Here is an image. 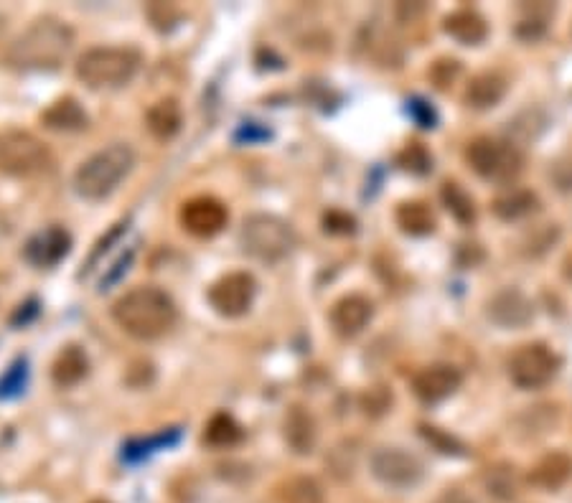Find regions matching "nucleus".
I'll return each mask as SVG.
<instances>
[{
	"label": "nucleus",
	"mask_w": 572,
	"mask_h": 503,
	"mask_svg": "<svg viewBox=\"0 0 572 503\" xmlns=\"http://www.w3.org/2000/svg\"><path fill=\"white\" fill-rule=\"evenodd\" d=\"M280 503H326V491L311 476H293L278 486Z\"/></svg>",
	"instance_id": "bb28decb"
},
{
	"label": "nucleus",
	"mask_w": 572,
	"mask_h": 503,
	"mask_svg": "<svg viewBox=\"0 0 572 503\" xmlns=\"http://www.w3.org/2000/svg\"><path fill=\"white\" fill-rule=\"evenodd\" d=\"M443 31L456 39L458 44L466 46H478L481 41L489 36V26L476 11H468V8H461V11H453L450 16H445L443 21Z\"/></svg>",
	"instance_id": "6ab92c4d"
},
{
	"label": "nucleus",
	"mask_w": 572,
	"mask_h": 503,
	"mask_svg": "<svg viewBox=\"0 0 572 503\" xmlns=\"http://www.w3.org/2000/svg\"><path fill=\"white\" fill-rule=\"evenodd\" d=\"M145 13H148L150 21L156 23V28H171L173 21H178V8L171 3L168 6L166 3H150Z\"/></svg>",
	"instance_id": "473e14b6"
},
{
	"label": "nucleus",
	"mask_w": 572,
	"mask_h": 503,
	"mask_svg": "<svg viewBox=\"0 0 572 503\" xmlns=\"http://www.w3.org/2000/svg\"><path fill=\"white\" fill-rule=\"evenodd\" d=\"M239 244L247 255L262 262H278L295 244V232L288 222L273 214H252L242 222Z\"/></svg>",
	"instance_id": "39448f33"
},
{
	"label": "nucleus",
	"mask_w": 572,
	"mask_h": 503,
	"mask_svg": "<svg viewBox=\"0 0 572 503\" xmlns=\"http://www.w3.org/2000/svg\"><path fill=\"white\" fill-rule=\"evenodd\" d=\"M257 295V282L250 272H227L209 288V305L224 318L245 316Z\"/></svg>",
	"instance_id": "9d476101"
},
{
	"label": "nucleus",
	"mask_w": 572,
	"mask_h": 503,
	"mask_svg": "<svg viewBox=\"0 0 572 503\" xmlns=\"http://www.w3.org/2000/svg\"><path fill=\"white\" fill-rule=\"evenodd\" d=\"M506 94V77L499 72H478L466 84V94L463 100L471 110H489L496 107Z\"/></svg>",
	"instance_id": "a211bd4d"
},
{
	"label": "nucleus",
	"mask_w": 572,
	"mask_h": 503,
	"mask_svg": "<svg viewBox=\"0 0 572 503\" xmlns=\"http://www.w3.org/2000/svg\"><path fill=\"white\" fill-rule=\"evenodd\" d=\"M239 440H242V427H239V422L234 420L232 415H227V412H217L212 420L206 422L204 443L209 445V448H232Z\"/></svg>",
	"instance_id": "cd10ccee"
},
{
	"label": "nucleus",
	"mask_w": 572,
	"mask_h": 503,
	"mask_svg": "<svg viewBox=\"0 0 572 503\" xmlns=\"http://www.w3.org/2000/svg\"><path fill=\"white\" fill-rule=\"evenodd\" d=\"M92 503H107V501H92Z\"/></svg>",
	"instance_id": "e433bc0d"
},
{
	"label": "nucleus",
	"mask_w": 572,
	"mask_h": 503,
	"mask_svg": "<svg viewBox=\"0 0 572 503\" xmlns=\"http://www.w3.org/2000/svg\"><path fill=\"white\" fill-rule=\"evenodd\" d=\"M484 313L504 331H522L534 321V303L519 288H501L486 300Z\"/></svg>",
	"instance_id": "9b49d317"
},
{
	"label": "nucleus",
	"mask_w": 572,
	"mask_h": 503,
	"mask_svg": "<svg viewBox=\"0 0 572 503\" xmlns=\"http://www.w3.org/2000/svg\"><path fill=\"white\" fill-rule=\"evenodd\" d=\"M44 125L56 133H77V130L87 128V112L82 110L74 97H64V100H56L49 110L44 112Z\"/></svg>",
	"instance_id": "5701e85b"
},
{
	"label": "nucleus",
	"mask_w": 572,
	"mask_h": 503,
	"mask_svg": "<svg viewBox=\"0 0 572 503\" xmlns=\"http://www.w3.org/2000/svg\"><path fill=\"white\" fill-rule=\"evenodd\" d=\"M51 150L44 140L26 130L0 133V173L11 178H31L51 168Z\"/></svg>",
	"instance_id": "0eeeda50"
},
{
	"label": "nucleus",
	"mask_w": 572,
	"mask_h": 503,
	"mask_svg": "<svg viewBox=\"0 0 572 503\" xmlns=\"http://www.w3.org/2000/svg\"><path fill=\"white\" fill-rule=\"evenodd\" d=\"M466 161L476 176L494 183L514 181L524 168L522 150L511 140H499L491 135H481L468 143Z\"/></svg>",
	"instance_id": "423d86ee"
},
{
	"label": "nucleus",
	"mask_w": 572,
	"mask_h": 503,
	"mask_svg": "<svg viewBox=\"0 0 572 503\" xmlns=\"http://www.w3.org/2000/svg\"><path fill=\"white\" fill-rule=\"evenodd\" d=\"M560 239V229L555 227V224H542V227H537L534 232L527 234V242H524V255L527 257H539L545 255L547 249L552 247V244Z\"/></svg>",
	"instance_id": "c756f323"
},
{
	"label": "nucleus",
	"mask_w": 572,
	"mask_h": 503,
	"mask_svg": "<svg viewBox=\"0 0 572 503\" xmlns=\"http://www.w3.org/2000/svg\"><path fill=\"white\" fill-rule=\"evenodd\" d=\"M392 404V392H387L384 387H374L364 394V410L367 415H382V412L389 410Z\"/></svg>",
	"instance_id": "2f4dec72"
},
{
	"label": "nucleus",
	"mask_w": 572,
	"mask_h": 503,
	"mask_svg": "<svg viewBox=\"0 0 572 503\" xmlns=\"http://www.w3.org/2000/svg\"><path fill=\"white\" fill-rule=\"evenodd\" d=\"M74 46V31L62 18H36L8 49V64L21 72L59 69Z\"/></svg>",
	"instance_id": "f257e3e1"
},
{
	"label": "nucleus",
	"mask_w": 572,
	"mask_h": 503,
	"mask_svg": "<svg viewBox=\"0 0 572 503\" xmlns=\"http://www.w3.org/2000/svg\"><path fill=\"white\" fill-rule=\"evenodd\" d=\"M461 382L463 376L456 366L433 364L425 366V369H420L412 376V392H415V397L420 399V402L435 404L448 399L450 394L461 387Z\"/></svg>",
	"instance_id": "ddd939ff"
},
{
	"label": "nucleus",
	"mask_w": 572,
	"mask_h": 503,
	"mask_svg": "<svg viewBox=\"0 0 572 503\" xmlns=\"http://www.w3.org/2000/svg\"><path fill=\"white\" fill-rule=\"evenodd\" d=\"M395 216L402 232L412 234V237H425L435 229L433 211L423 201H405V204L397 206Z\"/></svg>",
	"instance_id": "a878e982"
},
{
	"label": "nucleus",
	"mask_w": 572,
	"mask_h": 503,
	"mask_svg": "<svg viewBox=\"0 0 572 503\" xmlns=\"http://www.w3.org/2000/svg\"><path fill=\"white\" fill-rule=\"evenodd\" d=\"M89 371V359L84 354V349L79 346H64L59 351V356L51 364V379H54L56 387H74L87 376Z\"/></svg>",
	"instance_id": "412c9836"
},
{
	"label": "nucleus",
	"mask_w": 572,
	"mask_h": 503,
	"mask_svg": "<svg viewBox=\"0 0 572 503\" xmlns=\"http://www.w3.org/2000/svg\"><path fill=\"white\" fill-rule=\"evenodd\" d=\"M181 227L189 234L199 239H209L214 234L222 232L229 222L227 206L219 199H212V196H196V199H189L184 206H181Z\"/></svg>",
	"instance_id": "f8f14e48"
},
{
	"label": "nucleus",
	"mask_w": 572,
	"mask_h": 503,
	"mask_svg": "<svg viewBox=\"0 0 572 503\" xmlns=\"http://www.w3.org/2000/svg\"><path fill=\"white\" fill-rule=\"evenodd\" d=\"M135 166V153L130 145L115 143L89 155L74 173V191L87 201H102L128 178Z\"/></svg>",
	"instance_id": "7ed1b4c3"
},
{
	"label": "nucleus",
	"mask_w": 572,
	"mask_h": 503,
	"mask_svg": "<svg viewBox=\"0 0 572 503\" xmlns=\"http://www.w3.org/2000/svg\"><path fill=\"white\" fill-rule=\"evenodd\" d=\"M440 196H443V204L448 206V211L456 216L458 222L471 224L473 219H476V206H473V199L466 194V188L458 186L456 181L443 183V191H440Z\"/></svg>",
	"instance_id": "c85d7f7f"
},
{
	"label": "nucleus",
	"mask_w": 572,
	"mask_h": 503,
	"mask_svg": "<svg viewBox=\"0 0 572 503\" xmlns=\"http://www.w3.org/2000/svg\"><path fill=\"white\" fill-rule=\"evenodd\" d=\"M145 122H148V130L153 138L158 140H171L173 135L181 130V122H184V112H181V105L173 97H166V100H158L156 105L150 107L148 115H145Z\"/></svg>",
	"instance_id": "b1692460"
},
{
	"label": "nucleus",
	"mask_w": 572,
	"mask_h": 503,
	"mask_svg": "<svg viewBox=\"0 0 572 503\" xmlns=\"http://www.w3.org/2000/svg\"><path fill=\"white\" fill-rule=\"evenodd\" d=\"M545 28H547V23H545V18L542 16H529V18H524L522 23L517 26V34L522 36V39H539V36L545 34Z\"/></svg>",
	"instance_id": "f704fd0d"
},
{
	"label": "nucleus",
	"mask_w": 572,
	"mask_h": 503,
	"mask_svg": "<svg viewBox=\"0 0 572 503\" xmlns=\"http://www.w3.org/2000/svg\"><path fill=\"white\" fill-rule=\"evenodd\" d=\"M550 178L557 183L560 191H572V158L557 161L555 166L550 168Z\"/></svg>",
	"instance_id": "72a5a7b5"
},
{
	"label": "nucleus",
	"mask_w": 572,
	"mask_h": 503,
	"mask_svg": "<svg viewBox=\"0 0 572 503\" xmlns=\"http://www.w3.org/2000/svg\"><path fill=\"white\" fill-rule=\"evenodd\" d=\"M112 318L128 336L138 341H156L176 326L178 310L166 290L145 285L133 288L117 300L112 305Z\"/></svg>",
	"instance_id": "f03ea898"
},
{
	"label": "nucleus",
	"mask_w": 572,
	"mask_h": 503,
	"mask_svg": "<svg viewBox=\"0 0 572 503\" xmlns=\"http://www.w3.org/2000/svg\"><path fill=\"white\" fill-rule=\"evenodd\" d=\"M140 61L133 46H95L79 56L77 77L92 89L123 87L138 74Z\"/></svg>",
	"instance_id": "20e7f679"
},
{
	"label": "nucleus",
	"mask_w": 572,
	"mask_h": 503,
	"mask_svg": "<svg viewBox=\"0 0 572 503\" xmlns=\"http://www.w3.org/2000/svg\"><path fill=\"white\" fill-rule=\"evenodd\" d=\"M484 488L499 501H514L519 496V473L511 463H494L484 470Z\"/></svg>",
	"instance_id": "393cba45"
},
{
	"label": "nucleus",
	"mask_w": 572,
	"mask_h": 503,
	"mask_svg": "<svg viewBox=\"0 0 572 503\" xmlns=\"http://www.w3.org/2000/svg\"><path fill=\"white\" fill-rule=\"evenodd\" d=\"M562 420V410L557 402H537V404H529L514 417V435L519 440H539V437L550 435Z\"/></svg>",
	"instance_id": "2eb2a0df"
},
{
	"label": "nucleus",
	"mask_w": 572,
	"mask_h": 503,
	"mask_svg": "<svg viewBox=\"0 0 572 503\" xmlns=\"http://www.w3.org/2000/svg\"><path fill=\"white\" fill-rule=\"evenodd\" d=\"M283 437L293 453H298V455L313 453L316 440H318V427H316V420H313V415L306 410V407H298V404L290 407L288 415H285V420H283Z\"/></svg>",
	"instance_id": "f3484780"
},
{
	"label": "nucleus",
	"mask_w": 572,
	"mask_h": 503,
	"mask_svg": "<svg viewBox=\"0 0 572 503\" xmlns=\"http://www.w3.org/2000/svg\"><path fill=\"white\" fill-rule=\"evenodd\" d=\"M69 244H72V237L67 229L49 227L26 244V260L34 262L36 267H51L67 257Z\"/></svg>",
	"instance_id": "dca6fc26"
},
{
	"label": "nucleus",
	"mask_w": 572,
	"mask_h": 503,
	"mask_svg": "<svg viewBox=\"0 0 572 503\" xmlns=\"http://www.w3.org/2000/svg\"><path fill=\"white\" fill-rule=\"evenodd\" d=\"M560 369V359L547 343H524L509 359L511 382L519 389H542Z\"/></svg>",
	"instance_id": "6e6552de"
},
{
	"label": "nucleus",
	"mask_w": 572,
	"mask_h": 503,
	"mask_svg": "<svg viewBox=\"0 0 572 503\" xmlns=\"http://www.w3.org/2000/svg\"><path fill=\"white\" fill-rule=\"evenodd\" d=\"M572 476V460L565 453H547L545 458L539 460L537 465L529 473V481L537 488H545V491H557V488L565 486Z\"/></svg>",
	"instance_id": "aec40b11"
},
{
	"label": "nucleus",
	"mask_w": 572,
	"mask_h": 503,
	"mask_svg": "<svg viewBox=\"0 0 572 503\" xmlns=\"http://www.w3.org/2000/svg\"><path fill=\"white\" fill-rule=\"evenodd\" d=\"M458 74H461V64L456 59H440L430 69V79H433L438 89H448V84L456 82Z\"/></svg>",
	"instance_id": "7c9ffc66"
},
{
	"label": "nucleus",
	"mask_w": 572,
	"mask_h": 503,
	"mask_svg": "<svg viewBox=\"0 0 572 503\" xmlns=\"http://www.w3.org/2000/svg\"><path fill=\"white\" fill-rule=\"evenodd\" d=\"M372 316H374V303L367 298V295L359 293L339 298L334 305H331V313H328L334 331L344 338H351L356 336V333L364 331V328L369 326V321H372Z\"/></svg>",
	"instance_id": "4468645a"
},
{
	"label": "nucleus",
	"mask_w": 572,
	"mask_h": 503,
	"mask_svg": "<svg viewBox=\"0 0 572 503\" xmlns=\"http://www.w3.org/2000/svg\"><path fill=\"white\" fill-rule=\"evenodd\" d=\"M369 470L387 488H415L423 481L425 465L405 448H379L369 460Z\"/></svg>",
	"instance_id": "1a4fd4ad"
},
{
	"label": "nucleus",
	"mask_w": 572,
	"mask_h": 503,
	"mask_svg": "<svg viewBox=\"0 0 572 503\" xmlns=\"http://www.w3.org/2000/svg\"><path fill=\"white\" fill-rule=\"evenodd\" d=\"M435 503H473V501L468 496H463V493L448 491V493H443V496H440Z\"/></svg>",
	"instance_id": "c9c22d12"
},
{
	"label": "nucleus",
	"mask_w": 572,
	"mask_h": 503,
	"mask_svg": "<svg viewBox=\"0 0 572 503\" xmlns=\"http://www.w3.org/2000/svg\"><path fill=\"white\" fill-rule=\"evenodd\" d=\"M539 206V199L529 188H509L504 194L491 201V211L499 216L501 222H519L524 216L534 214Z\"/></svg>",
	"instance_id": "4be33fe9"
}]
</instances>
